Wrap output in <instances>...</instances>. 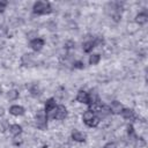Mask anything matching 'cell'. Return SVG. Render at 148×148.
I'll return each instance as SVG.
<instances>
[{
	"label": "cell",
	"mask_w": 148,
	"mask_h": 148,
	"mask_svg": "<svg viewBox=\"0 0 148 148\" xmlns=\"http://www.w3.org/2000/svg\"><path fill=\"white\" fill-rule=\"evenodd\" d=\"M56 108H57L56 101H54L53 98H49V99L46 101V103H45V110H44L46 118H51V117H52V114H53Z\"/></svg>",
	"instance_id": "5"
},
{
	"label": "cell",
	"mask_w": 148,
	"mask_h": 148,
	"mask_svg": "<svg viewBox=\"0 0 148 148\" xmlns=\"http://www.w3.org/2000/svg\"><path fill=\"white\" fill-rule=\"evenodd\" d=\"M102 43H103V39H101V38H98V37H96V38H94V39H90V40H88V42H86V43L83 44V51L88 53V52L92 51L94 47L98 46V45L102 44Z\"/></svg>",
	"instance_id": "4"
},
{
	"label": "cell",
	"mask_w": 148,
	"mask_h": 148,
	"mask_svg": "<svg viewBox=\"0 0 148 148\" xmlns=\"http://www.w3.org/2000/svg\"><path fill=\"white\" fill-rule=\"evenodd\" d=\"M17 97H18V91H17L16 89H12V90H9L8 94H7V98H8L9 101H15Z\"/></svg>",
	"instance_id": "16"
},
{
	"label": "cell",
	"mask_w": 148,
	"mask_h": 148,
	"mask_svg": "<svg viewBox=\"0 0 148 148\" xmlns=\"http://www.w3.org/2000/svg\"><path fill=\"white\" fill-rule=\"evenodd\" d=\"M121 117L126 120H132L135 118V114H134V111L132 109H123L121 112H120Z\"/></svg>",
	"instance_id": "12"
},
{
	"label": "cell",
	"mask_w": 148,
	"mask_h": 148,
	"mask_svg": "<svg viewBox=\"0 0 148 148\" xmlns=\"http://www.w3.org/2000/svg\"><path fill=\"white\" fill-rule=\"evenodd\" d=\"M7 5H8L7 1H0V12H3L7 7Z\"/></svg>",
	"instance_id": "18"
},
{
	"label": "cell",
	"mask_w": 148,
	"mask_h": 148,
	"mask_svg": "<svg viewBox=\"0 0 148 148\" xmlns=\"http://www.w3.org/2000/svg\"><path fill=\"white\" fill-rule=\"evenodd\" d=\"M24 112V108L21 105H12L9 108V113L13 116H23Z\"/></svg>",
	"instance_id": "10"
},
{
	"label": "cell",
	"mask_w": 148,
	"mask_h": 148,
	"mask_svg": "<svg viewBox=\"0 0 148 148\" xmlns=\"http://www.w3.org/2000/svg\"><path fill=\"white\" fill-rule=\"evenodd\" d=\"M67 117V109L66 106L64 105H57L51 119H54V120H62Z\"/></svg>",
	"instance_id": "3"
},
{
	"label": "cell",
	"mask_w": 148,
	"mask_h": 148,
	"mask_svg": "<svg viewBox=\"0 0 148 148\" xmlns=\"http://www.w3.org/2000/svg\"><path fill=\"white\" fill-rule=\"evenodd\" d=\"M76 102L89 105V103H90V95H89V92H87L84 90H80L77 92V95H76Z\"/></svg>",
	"instance_id": "7"
},
{
	"label": "cell",
	"mask_w": 148,
	"mask_h": 148,
	"mask_svg": "<svg viewBox=\"0 0 148 148\" xmlns=\"http://www.w3.org/2000/svg\"><path fill=\"white\" fill-rule=\"evenodd\" d=\"M82 120L88 127H96L99 124V118L98 116L91 111V110H86L82 114Z\"/></svg>",
	"instance_id": "1"
},
{
	"label": "cell",
	"mask_w": 148,
	"mask_h": 148,
	"mask_svg": "<svg viewBox=\"0 0 148 148\" xmlns=\"http://www.w3.org/2000/svg\"><path fill=\"white\" fill-rule=\"evenodd\" d=\"M99 60H101V56L99 54H91L90 57H89V64L90 65H97L98 62H99Z\"/></svg>",
	"instance_id": "17"
},
{
	"label": "cell",
	"mask_w": 148,
	"mask_h": 148,
	"mask_svg": "<svg viewBox=\"0 0 148 148\" xmlns=\"http://www.w3.org/2000/svg\"><path fill=\"white\" fill-rule=\"evenodd\" d=\"M135 22L139 24V25H142V24H146L148 22V15L146 12H141L139 13L136 16H135Z\"/></svg>",
	"instance_id": "11"
},
{
	"label": "cell",
	"mask_w": 148,
	"mask_h": 148,
	"mask_svg": "<svg viewBox=\"0 0 148 148\" xmlns=\"http://www.w3.org/2000/svg\"><path fill=\"white\" fill-rule=\"evenodd\" d=\"M73 65H74L75 68H83V62L82 61H75Z\"/></svg>",
	"instance_id": "19"
},
{
	"label": "cell",
	"mask_w": 148,
	"mask_h": 148,
	"mask_svg": "<svg viewBox=\"0 0 148 148\" xmlns=\"http://www.w3.org/2000/svg\"><path fill=\"white\" fill-rule=\"evenodd\" d=\"M5 114V109L2 106H0V117H2Z\"/></svg>",
	"instance_id": "21"
},
{
	"label": "cell",
	"mask_w": 148,
	"mask_h": 148,
	"mask_svg": "<svg viewBox=\"0 0 148 148\" xmlns=\"http://www.w3.org/2000/svg\"><path fill=\"white\" fill-rule=\"evenodd\" d=\"M104 148H117V145H116L114 142H108V143L104 146Z\"/></svg>",
	"instance_id": "20"
},
{
	"label": "cell",
	"mask_w": 148,
	"mask_h": 148,
	"mask_svg": "<svg viewBox=\"0 0 148 148\" xmlns=\"http://www.w3.org/2000/svg\"><path fill=\"white\" fill-rule=\"evenodd\" d=\"M9 132H10V134H13L14 136H18V135L22 133V127H21V125H18V124H14V125L9 126Z\"/></svg>",
	"instance_id": "14"
},
{
	"label": "cell",
	"mask_w": 148,
	"mask_h": 148,
	"mask_svg": "<svg viewBox=\"0 0 148 148\" xmlns=\"http://www.w3.org/2000/svg\"><path fill=\"white\" fill-rule=\"evenodd\" d=\"M44 46V40L42 38H34L30 42V47L35 51H40Z\"/></svg>",
	"instance_id": "8"
},
{
	"label": "cell",
	"mask_w": 148,
	"mask_h": 148,
	"mask_svg": "<svg viewBox=\"0 0 148 148\" xmlns=\"http://www.w3.org/2000/svg\"><path fill=\"white\" fill-rule=\"evenodd\" d=\"M32 12L37 15H45V14H50L52 12V7H51L50 2L37 1L32 6Z\"/></svg>",
	"instance_id": "2"
},
{
	"label": "cell",
	"mask_w": 148,
	"mask_h": 148,
	"mask_svg": "<svg viewBox=\"0 0 148 148\" xmlns=\"http://www.w3.org/2000/svg\"><path fill=\"white\" fill-rule=\"evenodd\" d=\"M46 119H47V118H46L45 113L39 112V113L36 116V126H37V128H39V130H45V128L47 127V120H46Z\"/></svg>",
	"instance_id": "6"
},
{
	"label": "cell",
	"mask_w": 148,
	"mask_h": 148,
	"mask_svg": "<svg viewBox=\"0 0 148 148\" xmlns=\"http://www.w3.org/2000/svg\"><path fill=\"white\" fill-rule=\"evenodd\" d=\"M32 61H34V57H32L31 53L24 54V56L22 57V64H23V65H27V66H28V64L30 65V64H32Z\"/></svg>",
	"instance_id": "15"
},
{
	"label": "cell",
	"mask_w": 148,
	"mask_h": 148,
	"mask_svg": "<svg viewBox=\"0 0 148 148\" xmlns=\"http://www.w3.org/2000/svg\"><path fill=\"white\" fill-rule=\"evenodd\" d=\"M109 109H110V113L119 114L124 108H123V105L120 104V102H118V101H113V102H111V105H110Z\"/></svg>",
	"instance_id": "9"
},
{
	"label": "cell",
	"mask_w": 148,
	"mask_h": 148,
	"mask_svg": "<svg viewBox=\"0 0 148 148\" xmlns=\"http://www.w3.org/2000/svg\"><path fill=\"white\" fill-rule=\"evenodd\" d=\"M72 139H73L74 141H77V142H83V141L86 140V135H84L82 132L75 130V131L72 132Z\"/></svg>",
	"instance_id": "13"
}]
</instances>
